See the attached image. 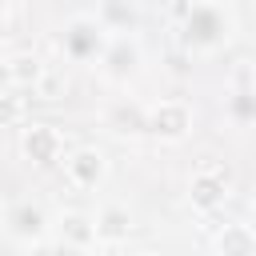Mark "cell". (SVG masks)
I'll return each mask as SVG.
<instances>
[{
    "label": "cell",
    "mask_w": 256,
    "mask_h": 256,
    "mask_svg": "<svg viewBox=\"0 0 256 256\" xmlns=\"http://www.w3.org/2000/svg\"><path fill=\"white\" fill-rule=\"evenodd\" d=\"M96 24L108 32V36H128V32H140V8L132 0H100V8L92 12Z\"/></svg>",
    "instance_id": "obj_13"
},
{
    "label": "cell",
    "mask_w": 256,
    "mask_h": 256,
    "mask_svg": "<svg viewBox=\"0 0 256 256\" xmlns=\"http://www.w3.org/2000/svg\"><path fill=\"white\" fill-rule=\"evenodd\" d=\"M8 52H12V48H8V40H4V32H0V64L8 60Z\"/></svg>",
    "instance_id": "obj_19"
},
{
    "label": "cell",
    "mask_w": 256,
    "mask_h": 256,
    "mask_svg": "<svg viewBox=\"0 0 256 256\" xmlns=\"http://www.w3.org/2000/svg\"><path fill=\"white\" fill-rule=\"evenodd\" d=\"M196 112L188 100L180 96H160L156 104H148V120H144V136L160 140V144H184L192 136Z\"/></svg>",
    "instance_id": "obj_2"
},
{
    "label": "cell",
    "mask_w": 256,
    "mask_h": 256,
    "mask_svg": "<svg viewBox=\"0 0 256 256\" xmlns=\"http://www.w3.org/2000/svg\"><path fill=\"white\" fill-rule=\"evenodd\" d=\"M60 168H64V180H68L76 192H96V188H104V180H108V172H112L108 152L96 148V144H76V148H68L64 160H60Z\"/></svg>",
    "instance_id": "obj_7"
},
{
    "label": "cell",
    "mask_w": 256,
    "mask_h": 256,
    "mask_svg": "<svg viewBox=\"0 0 256 256\" xmlns=\"http://www.w3.org/2000/svg\"><path fill=\"white\" fill-rule=\"evenodd\" d=\"M224 116L240 132L252 128V120H256V96H252V88H232V96L224 100Z\"/></svg>",
    "instance_id": "obj_15"
},
{
    "label": "cell",
    "mask_w": 256,
    "mask_h": 256,
    "mask_svg": "<svg viewBox=\"0 0 256 256\" xmlns=\"http://www.w3.org/2000/svg\"><path fill=\"white\" fill-rule=\"evenodd\" d=\"M92 256H128V252H124V244H120V248H96Z\"/></svg>",
    "instance_id": "obj_18"
},
{
    "label": "cell",
    "mask_w": 256,
    "mask_h": 256,
    "mask_svg": "<svg viewBox=\"0 0 256 256\" xmlns=\"http://www.w3.org/2000/svg\"><path fill=\"white\" fill-rule=\"evenodd\" d=\"M104 44H108V32L96 24L92 12H80L60 28V52L68 64H96Z\"/></svg>",
    "instance_id": "obj_6"
},
{
    "label": "cell",
    "mask_w": 256,
    "mask_h": 256,
    "mask_svg": "<svg viewBox=\"0 0 256 256\" xmlns=\"http://www.w3.org/2000/svg\"><path fill=\"white\" fill-rule=\"evenodd\" d=\"M52 240L68 244L72 252H92L96 248V228H92V212H80V208H64L56 212L52 220Z\"/></svg>",
    "instance_id": "obj_11"
},
{
    "label": "cell",
    "mask_w": 256,
    "mask_h": 256,
    "mask_svg": "<svg viewBox=\"0 0 256 256\" xmlns=\"http://www.w3.org/2000/svg\"><path fill=\"white\" fill-rule=\"evenodd\" d=\"M140 68H144V44H140V36H136V32H128V36H108V44H104V52H100V60H96L100 80L124 88V84H132V80L140 76Z\"/></svg>",
    "instance_id": "obj_3"
},
{
    "label": "cell",
    "mask_w": 256,
    "mask_h": 256,
    "mask_svg": "<svg viewBox=\"0 0 256 256\" xmlns=\"http://www.w3.org/2000/svg\"><path fill=\"white\" fill-rule=\"evenodd\" d=\"M212 252L216 256H256V232L248 220H228L216 236H212Z\"/></svg>",
    "instance_id": "obj_14"
},
{
    "label": "cell",
    "mask_w": 256,
    "mask_h": 256,
    "mask_svg": "<svg viewBox=\"0 0 256 256\" xmlns=\"http://www.w3.org/2000/svg\"><path fill=\"white\" fill-rule=\"evenodd\" d=\"M0 232H4L12 244L28 248V244L52 236V216H48V208L36 204V200H12V204H4V212H0Z\"/></svg>",
    "instance_id": "obj_4"
},
{
    "label": "cell",
    "mask_w": 256,
    "mask_h": 256,
    "mask_svg": "<svg viewBox=\"0 0 256 256\" xmlns=\"http://www.w3.org/2000/svg\"><path fill=\"white\" fill-rule=\"evenodd\" d=\"M92 228H96V248H120L128 244V236L136 232V216L128 204L120 200H104L92 212Z\"/></svg>",
    "instance_id": "obj_9"
},
{
    "label": "cell",
    "mask_w": 256,
    "mask_h": 256,
    "mask_svg": "<svg viewBox=\"0 0 256 256\" xmlns=\"http://www.w3.org/2000/svg\"><path fill=\"white\" fill-rule=\"evenodd\" d=\"M240 32L236 8L228 0H192L180 20V48L188 56H216Z\"/></svg>",
    "instance_id": "obj_1"
},
{
    "label": "cell",
    "mask_w": 256,
    "mask_h": 256,
    "mask_svg": "<svg viewBox=\"0 0 256 256\" xmlns=\"http://www.w3.org/2000/svg\"><path fill=\"white\" fill-rule=\"evenodd\" d=\"M232 196V172L224 168V164H200V168H192V176H188V204L196 208V212H216V208H224V200Z\"/></svg>",
    "instance_id": "obj_8"
},
{
    "label": "cell",
    "mask_w": 256,
    "mask_h": 256,
    "mask_svg": "<svg viewBox=\"0 0 256 256\" xmlns=\"http://www.w3.org/2000/svg\"><path fill=\"white\" fill-rule=\"evenodd\" d=\"M8 4H12V0H0V16H4V12H8Z\"/></svg>",
    "instance_id": "obj_20"
},
{
    "label": "cell",
    "mask_w": 256,
    "mask_h": 256,
    "mask_svg": "<svg viewBox=\"0 0 256 256\" xmlns=\"http://www.w3.org/2000/svg\"><path fill=\"white\" fill-rule=\"evenodd\" d=\"M0 72H4V84L12 92H32L40 84V76L48 72V64L36 52H8V60L0 64Z\"/></svg>",
    "instance_id": "obj_12"
},
{
    "label": "cell",
    "mask_w": 256,
    "mask_h": 256,
    "mask_svg": "<svg viewBox=\"0 0 256 256\" xmlns=\"http://www.w3.org/2000/svg\"><path fill=\"white\" fill-rule=\"evenodd\" d=\"M104 128L112 132V136H120V140H140L144 136V120H148V108L140 104V100H132V96H116V100H108L104 104Z\"/></svg>",
    "instance_id": "obj_10"
},
{
    "label": "cell",
    "mask_w": 256,
    "mask_h": 256,
    "mask_svg": "<svg viewBox=\"0 0 256 256\" xmlns=\"http://www.w3.org/2000/svg\"><path fill=\"white\" fill-rule=\"evenodd\" d=\"M16 148H20V156H24L32 168H56V164L64 160V152H68V140H64V132H60L56 124H48V120H24Z\"/></svg>",
    "instance_id": "obj_5"
},
{
    "label": "cell",
    "mask_w": 256,
    "mask_h": 256,
    "mask_svg": "<svg viewBox=\"0 0 256 256\" xmlns=\"http://www.w3.org/2000/svg\"><path fill=\"white\" fill-rule=\"evenodd\" d=\"M28 120V96H20V92H0V124H12V128H20Z\"/></svg>",
    "instance_id": "obj_16"
},
{
    "label": "cell",
    "mask_w": 256,
    "mask_h": 256,
    "mask_svg": "<svg viewBox=\"0 0 256 256\" xmlns=\"http://www.w3.org/2000/svg\"><path fill=\"white\" fill-rule=\"evenodd\" d=\"M20 256H80V252H72L68 244H60V240H36V244H28V248H20Z\"/></svg>",
    "instance_id": "obj_17"
}]
</instances>
